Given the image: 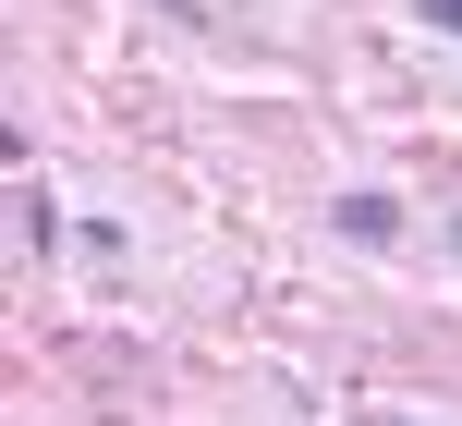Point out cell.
Segmentation results:
<instances>
[{
    "instance_id": "1",
    "label": "cell",
    "mask_w": 462,
    "mask_h": 426,
    "mask_svg": "<svg viewBox=\"0 0 462 426\" xmlns=\"http://www.w3.org/2000/svg\"><path fill=\"white\" fill-rule=\"evenodd\" d=\"M328 232H341V244H365V256H390V244H402V195H377V183L328 195Z\"/></svg>"
},
{
    "instance_id": "2",
    "label": "cell",
    "mask_w": 462,
    "mask_h": 426,
    "mask_svg": "<svg viewBox=\"0 0 462 426\" xmlns=\"http://www.w3.org/2000/svg\"><path fill=\"white\" fill-rule=\"evenodd\" d=\"M13 244H24V256H49V244H61V208H49V183H24V195H13Z\"/></svg>"
},
{
    "instance_id": "3",
    "label": "cell",
    "mask_w": 462,
    "mask_h": 426,
    "mask_svg": "<svg viewBox=\"0 0 462 426\" xmlns=\"http://www.w3.org/2000/svg\"><path fill=\"white\" fill-rule=\"evenodd\" d=\"M414 13H426V37H450V49H462V0H414Z\"/></svg>"
},
{
    "instance_id": "4",
    "label": "cell",
    "mask_w": 462,
    "mask_h": 426,
    "mask_svg": "<svg viewBox=\"0 0 462 426\" xmlns=\"http://www.w3.org/2000/svg\"><path fill=\"white\" fill-rule=\"evenodd\" d=\"M450 268H462V208H450Z\"/></svg>"
}]
</instances>
